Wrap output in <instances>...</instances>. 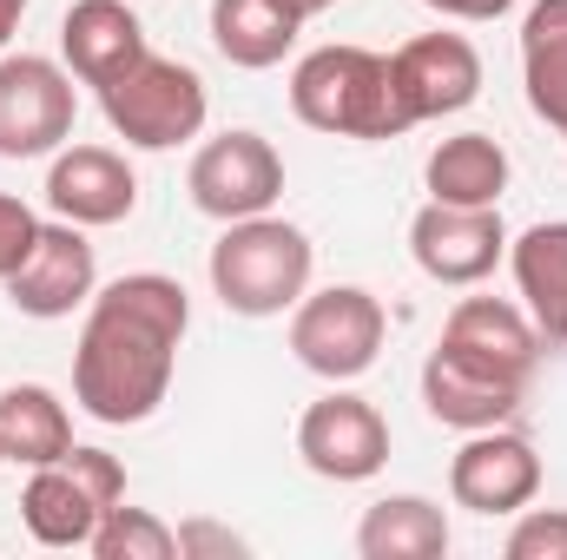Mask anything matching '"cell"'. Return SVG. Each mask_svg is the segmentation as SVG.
<instances>
[{
	"label": "cell",
	"mask_w": 567,
	"mask_h": 560,
	"mask_svg": "<svg viewBox=\"0 0 567 560\" xmlns=\"http://www.w3.org/2000/svg\"><path fill=\"white\" fill-rule=\"evenodd\" d=\"M185 330H192V297L165 271H133L93 290L73 350V403L106 428L145 422L172 390Z\"/></svg>",
	"instance_id": "1"
},
{
	"label": "cell",
	"mask_w": 567,
	"mask_h": 560,
	"mask_svg": "<svg viewBox=\"0 0 567 560\" xmlns=\"http://www.w3.org/2000/svg\"><path fill=\"white\" fill-rule=\"evenodd\" d=\"M290 113L330 139H403L410 120L390 86V60L370 46H317L290 73Z\"/></svg>",
	"instance_id": "2"
},
{
	"label": "cell",
	"mask_w": 567,
	"mask_h": 560,
	"mask_svg": "<svg viewBox=\"0 0 567 560\" xmlns=\"http://www.w3.org/2000/svg\"><path fill=\"white\" fill-rule=\"evenodd\" d=\"M310 271H317V245L290 218H271V211L225 225V238L212 245V290L238 317L297 310V297L310 290Z\"/></svg>",
	"instance_id": "3"
},
{
	"label": "cell",
	"mask_w": 567,
	"mask_h": 560,
	"mask_svg": "<svg viewBox=\"0 0 567 560\" xmlns=\"http://www.w3.org/2000/svg\"><path fill=\"white\" fill-rule=\"evenodd\" d=\"M113 501H126V468H120V455L73 442L60 462L33 468V481L20 488V521H27V535H33L40 548H86Z\"/></svg>",
	"instance_id": "4"
},
{
	"label": "cell",
	"mask_w": 567,
	"mask_h": 560,
	"mask_svg": "<svg viewBox=\"0 0 567 560\" xmlns=\"http://www.w3.org/2000/svg\"><path fill=\"white\" fill-rule=\"evenodd\" d=\"M390 317L363 283H330V290H303L290 310V356L323 376V383H357L377 356H383Z\"/></svg>",
	"instance_id": "5"
},
{
	"label": "cell",
	"mask_w": 567,
	"mask_h": 560,
	"mask_svg": "<svg viewBox=\"0 0 567 560\" xmlns=\"http://www.w3.org/2000/svg\"><path fill=\"white\" fill-rule=\"evenodd\" d=\"M100 106H106V126L140 152H172V145L198 139L205 113H212L205 80L185 60H165V53H145L126 80H113L100 93Z\"/></svg>",
	"instance_id": "6"
},
{
	"label": "cell",
	"mask_w": 567,
	"mask_h": 560,
	"mask_svg": "<svg viewBox=\"0 0 567 560\" xmlns=\"http://www.w3.org/2000/svg\"><path fill=\"white\" fill-rule=\"evenodd\" d=\"M73 73L47 53H0V158H47L73 139Z\"/></svg>",
	"instance_id": "7"
},
{
	"label": "cell",
	"mask_w": 567,
	"mask_h": 560,
	"mask_svg": "<svg viewBox=\"0 0 567 560\" xmlns=\"http://www.w3.org/2000/svg\"><path fill=\"white\" fill-rule=\"evenodd\" d=\"M185 191L218 225L258 218L284 198V158L265 133H218V139L198 145V158L185 172Z\"/></svg>",
	"instance_id": "8"
},
{
	"label": "cell",
	"mask_w": 567,
	"mask_h": 560,
	"mask_svg": "<svg viewBox=\"0 0 567 560\" xmlns=\"http://www.w3.org/2000/svg\"><path fill=\"white\" fill-rule=\"evenodd\" d=\"M297 455L323 481H370L390 462V422H383L377 403H363L350 390H330L297 422Z\"/></svg>",
	"instance_id": "9"
},
{
	"label": "cell",
	"mask_w": 567,
	"mask_h": 560,
	"mask_svg": "<svg viewBox=\"0 0 567 560\" xmlns=\"http://www.w3.org/2000/svg\"><path fill=\"white\" fill-rule=\"evenodd\" d=\"M410 258L435 283H482L508 258V231H502V205H435L410 218Z\"/></svg>",
	"instance_id": "10"
},
{
	"label": "cell",
	"mask_w": 567,
	"mask_h": 560,
	"mask_svg": "<svg viewBox=\"0 0 567 560\" xmlns=\"http://www.w3.org/2000/svg\"><path fill=\"white\" fill-rule=\"evenodd\" d=\"M449 495L468 515H522L542 495V455L535 442L508 435V428H468L462 455L449 462Z\"/></svg>",
	"instance_id": "11"
},
{
	"label": "cell",
	"mask_w": 567,
	"mask_h": 560,
	"mask_svg": "<svg viewBox=\"0 0 567 560\" xmlns=\"http://www.w3.org/2000/svg\"><path fill=\"white\" fill-rule=\"evenodd\" d=\"M390 86H396V106L410 126L462 113L482 93V53L462 33H416L390 53Z\"/></svg>",
	"instance_id": "12"
},
{
	"label": "cell",
	"mask_w": 567,
	"mask_h": 560,
	"mask_svg": "<svg viewBox=\"0 0 567 560\" xmlns=\"http://www.w3.org/2000/svg\"><path fill=\"white\" fill-rule=\"evenodd\" d=\"M93 290H100V265H93L86 225H66V218H60V225H40L33 251H27L20 271L7 278L13 310H20V317H40V323L73 317L80 303H93Z\"/></svg>",
	"instance_id": "13"
},
{
	"label": "cell",
	"mask_w": 567,
	"mask_h": 560,
	"mask_svg": "<svg viewBox=\"0 0 567 560\" xmlns=\"http://www.w3.org/2000/svg\"><path fill=\"white\" fill-rule=\"evenodd\" d=\"M47 205L66 225H86V231L93 225H120L140 205V178H133V165L113 145H66L47 165Z\"/></svg>",
	"instance_id": "14"
},
{
	"label": "cell",
	"mask_w": 567,
	"mask_h": 560,
	"mask_svg": "<svg viewBox=\"0 0 567 560\" xmlns=\"http://www.w3.org/2000/svg\"><path fill=\"white\" fill-rule=\"evenodd\" d=\"M60 53H66V73L80 86L106 93L113 80H126L140 66L152 46H145V27L126 0H73L66 20H60Z\"/></svg>",
	"instance_id": "15"
},
{
	"label": "cell",
	"mask_w": 567,
	"mask_h": 560,
	"mask_svg": "<svg viewBox=\"0 0 567 560\" xmlns=\"http://www.w3.org/2000/svg\"><path fill=\"white\" fill-rule=\"evenodd\" d=\"M442 343L508 383H528L535 363H542V330L522 303H502V297H462L442 323Z\"/></svg>",
	"instance_id": "16"
},
{
	"label": "cell",
	"mask_w": 567,
	"mask_h": 560,
	"mask_svg": "<svg viewBox=\"0 0 567 560\" xmlns=\"http://www.w3.org/2000/svg\"><path fill=\"white\" fill-rule=\"evenodd\" d=\"M522 396H528V383H508V376L455 356L449 343H435L423 363V409L449 428H462V435L468 428H502L522 409Z\"/></svg>",
	"instance_id": "17"
},
{
	"label": "cell",
	"mask_w": 567,
	"mask_h": 560,
	"mask_svg": "<svg viewBox=\"0 0 567 560\" xmlns=\"http://www.w3.org/2000/svg\"><path fill=\"white\" fill-rule=\"evenodd\" d=\"M508 265H515L522 310L535 317L542 343L567 350V218L528 225V231L508 245Z\"/></svg>",
	"instance_id": "18"
},
{
	"label": "cell",
	"mask_w": 567,
	"mask_h": 560,
	"mask_svg": "<svg viewBox=\"0 0 567 560\" xmlns=\"http://www.w3.org/2000/svg\"><path fill=\"white\" fill-rule=\"evenodd\" d=\"M297 27H303V13L290 0H212V40L245 73L278 66L297 46Z\"/></svg>",
	"instance_id": "19"
},
{
	"label": "cell",
	"mask_w": 567,
	"mask_h": 560,
	"mask_svg": "<svg viewBox=\"0 0 567 560\" xmlns=\"http://www.w3.org/2000/svg\"><path fill=\"white\" fill-rule=\"evenodd\" d=\"M423 178H429L435 205H502V191H508V152L488 133H455V139H442L429 152Z\"/></svg>",
	"instance_id": "20"
},
{
	"label": "cell",
	"mask_w": 567,
	"mask_h": 560,
	"mask_svg": "<svg viewBox=\"0 0 567 560\" xmlns=\"http://www.w3.org/2000/svg\"><path fill=\"white\" fill-rule=\"evenodd\" d=\"M73 448V416L47 383H13L0 390V455L20 468H47Z\"/></svg>",
	"instance_id": "21"
},
{
	"label": "cell",
	"mask_w": 567,
	"mask_h": 560,
	"mask_svg": "<svg viewBox=\"0 0 567 560\" xmlns=\"http://www.w3.org/2000/svg\"><path fill=\"white\" fill-rule=\"evenodd\" d=\"M522 86L535 120L567 126V0H535L522 20Z\"/></svg>",
	"instance_id": "22"
},
{
	"label": "cell",
	"mask_w": 567,
	"mask_h": 560,
	"mask_svg": "<svg viewBox=\"0 0 567 560\" xmlns=\"http://www.w3.org/2000/svg\"><path fill=\"white\" fill-rule=\"evenodd\" d=\"M357 554L363 560H435L449 554V515L423 495H390L363 515L357 528Z\"/></svg>",
	"instance_id": "23"
},
{
	"label": "cell",
	"mask_w": 567,
	"mask_h": 560,
	"mask_svg": "<svg viewBox=\"0 0 567 560\" xmlns=\"http://www.w3.org/2000/svg\"><path fill=\"white\" fill-rule=\"evenodd\" d=\"M86 548H93L100 560H172L178 554V528H165L152 508H126V501H113Z\"/></svg>",
	"instance_id": "24"
},
{
	"label": "cell",
	"mask_w": 567,
	"mask_h": 560,
	"mask_svg": "<svg viewBox=\"0 0 567 560\" xmlns=\"http://www.w3.org/2000/svg\"><path fill=\"white\" fill-rule=\"evenodd\" d=\"M508 560H567V508H528L508 535Z\"/></svg>",
	"instance_id": "25"
},
{
	"label": "cell",
	"mask_w": 567,
	"mask_h": 560,
	"mask_svg": "<svg viewBox=\"0 0 567 560\" xmlns=\"http://www.w3.org/2000/svg\"><path fill=\"white\" fill-rule=\"evenodd\" d=\"M33 238H40V218H33L20 198H7V191H0V283L20 271V258L33 251Z\"/></svg>",
	"instance_id": "26"
},
{
	"label": "cell",
	"mask_w": 567,
	"mask_h": 560,
	"mask_svg": "<svg viewBox=\"0 0 567 560\" xmlns=\"http://www.w3.org/2000/svg\"><path fill=\"white\" fill-rule=\"evenodd\" d=\"M198 554H245V535H231V528H218V521H185L178 528V560H198Z\"/></svg>",
	"instance_id": "27"
},
{
	"label": "cell",
	"mask_w": 567,
	"mask_h": 560,
	"mask_svg": "<svg viewBox=\"0 0 567 560\" xmlns=\"http://www.w3.org/2000/svg\"><path fill=\"white\" fill-rule=\"evenodd\" d=\"M429 13H442V20H502L515 0H423Z\"/></svg>",
	"instance_id": "28"
},
{
	"label": "cell",
	"mask_w": 567,
	"mask_h": 560,
	"mask_svg": "<svg viewBox=\"0 0 567 560\" xmlns=\"http://www.w3.org/2000/svg\"><path fill=\"white\" fill-rule=\"evenodd\" d=\"M20 20H27V0H0V53H7V40L20 33Z\"/></svg>",
	"instance_id": "29"
},
{
	"label": "cell",
	"mask_w": 567,
	"mask_h": 560,
	"mask_svg": "<svg viewBox=\"0 0 567 560\" xmlns=\"http://www.w3.org/2000/svg\"><path fill=\"white\" fill-rule=\"evenodd\" d=\"M290 7H297V13L310 20V13H323V7H337V0H290Z\"/></svg>",
	"instance_id": "30"
},
{
	"label": "cell",
	"mask_w": 567,
	"mask_h": 560,
	"mask_svg": "<svg viewBox=\"0 0 567 560\" xmlns=\"http://www.w3.org/2000/svg\"><path fill=\"white\" fill-rule=\"evenodd\" d=\"M561 139H567V126H561Z\"/></svg>",
	"instance_id": "31"
},
{
	"label": "cell",
	"mask_w": 567,
	"mask_h": 560,
	"mask_svg": "<svg viewBox=\"0 0 567 560\" xmlns=\"http://www.w3.org/2000/svg\"><path fill=\"white\" fill-rule=\"evenodd\" d=\"M0 462H7V455H0Z\"/></svg>",
	"instance_id": "32"
}]
</instances>
